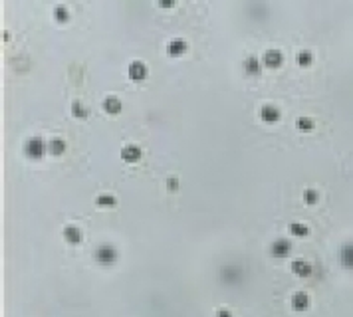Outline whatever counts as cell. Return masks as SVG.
<instances>
[{
  "instance_id": "6da1fadb",
  "label": "cell",
  "mask_w": 353,
  "mask_h": 317,
  "mask_svg": "<svg viewBox=\"0 0 353 317\" xmlns=\"http://www.w3.org/2000/svg\"><path fill=\"white\" fill-rule=\"evenodd\" d=\"M117 248L113 246V244H109V242H101L100 246L94 250V258H96V262L101 266H111L117 262Z\"/></svg>"
},
{
  "instance_id": "7a4b0ae2",
  "label": "cell",
  "mask_w": 353,
  "mask_h": 317,
  "mask_svg": "<svg viewBox=\"0 0 353 317\" xmlns=\"http://www.w3.org/2000/svg\"><path fill=\"white\" fill-rule=\"evenodd\" d=\"M24 151H26V155H28V157H32V158L44 157V153L48 151V141H44L42 137L34 135V137H30V139L26 141Z\"/></svg>"
},
{
  "instance_id": "3957f363",
  "label": "cell",
  "mask_w": 353,
  "mask_h": 317,
  "mask_svg": "<svg viewBox=\"0 0 353 317\" xmlns=\"http://www.w3.org/2000/svg\"><path fill=\"white\" fill-rule=\"evenodd\" d=\"M290 252H292V242L286 238H276L270 244V254L274 258H286V256H290Z\"/></svg>"
},
{
  "instance_id": "277c9868",
  "label": "cell",
  "mask_w": 353,
  "mask_h": 317,
  "mask_svg": "<svg viewBox=\"0 0 353 317\" xmlns=\"http://www.w3.org/2000/svg\"><path fill=\"white\" fill-rule=\"evenodd\" d=\"M127 76H129V80H133V82L145 80V76H147V66H145V62L133 60V62L129 64V68H127Z\"/></svg>"
},
{
  "instance_id": "5b68a950",
  "label": "cell",
  "mask_w": 353,
  "mask_h": 317,
  "mask_svg": "<svg viewBox=\"0 0 353 317\" xmlns=\"http://www.w3.org/2000/svg\"><path fill=\"white\" fill-rule=\"evenodd\" d=\"M282 62H284V56H282L280 50H276V48L266 50V52H264V58H262V64L268 66V68H280Z\"/></svg>"
},
{
  "instance_id": "8992f818",
  "label": "cell",
  "mask_w": 353,
  "mask_h": 317,
  "mask_svg": "<svg viewBox=\"0 0 353 317\" xmlns=\"http://www.w3.org/2000/svg\"><path fill=\"white\" fill-rule=\"evenodd\" d=\"M64 238H66V242L68 244H80L82 242V238H84V234H82V230L76 226V224H68V226H64Z\"/></svg>"
},
{
  "instance_id": "52a82bcc",
  "label": "cell",
  "mask_w": 353,
  "mask_h": 317,
  "mask_svg": "<svg viewBox=\"0 0 353 317\" xmlns=\"http://www.w3.org/2000/svg\"><path fill=\"white\" fill-rule=\"evenodd\" d=\"M141 155H143L141 149H139L137 145H131V143L121 149V158H123L125 162H137V160L141 158Z\"/></svg>"
},
{
  "instance_id": "ba28073f",
  "label": "cell",
  "mask_w": 353,
  "mask_h": 317,
  "mask_svg": "<svg viewBox=\"0 0 353 317\" xmlns=\"http://www.w3.org/2000/svg\"><path fill=\"white\" fill-rule=\"evenodd\" d=\"M260 117L266 123H276L280 119V109L276 106H272V104H266V106H262V109H260Z\"/></svg>"
},
{
  "instance_id": "9c48e42d",
  "label": "cell",
  "mask_w": 353,
  "mask_h": 317,
  "mask_svg": "<svg viewBox=\"0 0 353 317\" xmlns=\"http://www.w3.org/2000/svg\"><path fill=\"white\" fill-rule=\"evenodd\" d=\"M290 268H292V272L296 274V276H300V278H307V276H311V272H313V268H311V264L309 262H305V260H294L292 264H290Z\"/></svg>"
},
{
  "instance_id": "30bf717a",
  "label": "cell",
  "mask_w": 353,
  "mask_h": 317,
  "mask_svg": "<svg viewBox=\"0 0 353 317\" xmlns=\"http://www.w3.org/2000/svg\"><path fill=\"white\" fill-rule=\"evenodd\" d=\"M292 308H294L296 312H305V310L309 308V296H307L305 292H296V294L292 296Z\"/></svg>"
},
{
  "instance_id": "8fae6325",
  "label": "cell",
  "mask_w": 353,
  "mask_h": 317,
  "mask_svg": "<svg viewBox=\"0 0 353 317\" xmlns=\"http://www.w3.org/2000/svg\"><path fill=\"white\" fill-rule=\"evenodd\" d=\"M260 70H262V62H260L256 56H248V58L244 60V72H246L248 76H258Z\"/></svg>"
},
{
  "instance_id": "7c38bea8",
  "label": "cell",
  "mask_w": 353,
  "mask_h": 317,
  "mask_svg": "<svg viewBox=\"0 0 353 317\" xmlns=\"http://www.w3.org/2000/svg\"><path fill=\"white\" fill-rule=\"evenodd\" d=\"M185 50H187V42L183 38H173L167 44V52L171 56H181V54H185Z\"/></svg>"
},
{
  "instance_id": "4fadbf2b",
  "label": "cell",
  "mask_w": 353,
  "mask_h": 317,
  "mask_svg": "<svg viewBox=\"0 0 353 317\" xmlns=\"http://www.w3.org/2000/svg\"><path fill=\"white\" fill-rule=\"evenodd\" d=\"M121 100L119 98H115V96H109V98H105L103 100V109L107 111V113H111V115H115V113H119L121 111Z\"/></svg>"
},
{
  "instance_id": "5bb4252c",
  "label": "cell",
  "mask_w": 353,
  "mask_h": 317,
  "mask_svg": "<svg viewBox=\"0 0 353 317\" xmlns=\"http://www.w3.org/2000/svg\"><path fill=\"white\" fill-rule=\"evenodd\" d=\"M48 151L52 155H62L66 151V141L62 137H52L48 141Z\"/></svg>"
},
{
  "instance_id": "9a60e30c",
  "label": "cell",
  "mask_w": 353,
  "mask_h": 317,
  "mask_svg": "<svg viewBox=\"0 0 353 317\" xmlns=\"http://www.w3.org/2000/svg\"><path fill=\"white\" fill-rule=\"evenodd\" d=\"M341 264L345 268L353 270V242H347L343 248H341Z\"/></svg>"
},
{
  "instance_id": "2e32d148",
  "label": "cell",
  "mask_w": 353,
  "mask_h": 317,
  "mask_svg": "<svg viewBox=\"0 0 353 317\" xmlns=\"http://www.w3.org/2000/svg\"><path fill=\"white\" fill-rule=\"evenodd\" d=\"M96 204H98V206H107V208H111V206L117 204V198H115L113 194H109V192H101V194L96 196Z\"/></svg>"
},
{
  "instance_id": "e0dca14e",
  "label": "cell",
  "mask_w": 353,
  "mask_h": 317,
  "mask_svg": "<svg viewBox=\"0 0 353 317\" xmlns=\"http://www.w3.org/2000/svg\"><path fill=\"white\" fill-rule=\"evenodd\" d=\"M288 230H290V234H294V236H307L309 234V228L303 224V222H290V226H288Z\"/></svg>"
},
{
  "instance_id": "ac0fdd59",
  "label": "cell",
  "mask_w": 353,
  "mask_h": 317,
  "mask_svg": "<svg viewBox=\"0 0 353 317\" xmlns=\"http://www.w3.org/2000/svg\"><path fill=\"white\" fill-rule=\"evenodd\" d=\"M72 113H74L76 117H88V115H90V109L84 106L80 100H74V102H72Z\"/></svg>"
},
{
  "instance_id": "d6986e66",
  "label": "cell",
  "mask_w": 353,
  "mask_h": 317,
  "mask_svg": "<svg viewBox=\"0 0 353 317\" xmlns=\"http://www.w3.org/2000/svg\"><path fill=\"white\" fill-rule=\"evenodd\" d=\"M68 16H70V10H68V6H66V4H56V6H54V18H56V20L66 22V20H68Z\"/></svg>"
},
{
  "instance_id": "ffe728a7",
  "label": "cell",
  "mask_w": 353,
  "mask_h": 317,
  "mask_svg": "<svg viewBox=\"0 0 353 317\" xmlns=\"http://www.w3.org/2000/svg\"><path fill=\"white\" fill-rule=\"evenodd\" d=\"M226 276H230V278H232V284H236V282L240 280V270H238L236 266H226V268H222V280H224Z\"/></svg>"
},
{
  "instance_id": "44dd1931",
  "label": "cell",
  "mask_w": 353,
  "mask_h": 317,
  "mask_svg": "<svg viewBox=\"0 0 353 317\" xmlns=\"http://www.w3.org/2000/svg\"><path fill=\"white\" fill-rule=\"evenodd\" d=\"M296 127H300L302 131H311V129L315 127V121H313L311 117H305V115H302V117H298Z\"/></svg>"
},
{
  "instance_id": "7402d4cb",
  "label": "cell",
  "mask_w": 353,
  "mask_h": 317,
  "mask_svg": "<svg viewBox=\"0 0 353 317\" xmlns=\"http://www.w3.org/2000/svg\"><path fill=\"white\" fill-rule=\"evenodd\" d=\"M302 198L305 204H315L317 202V190L315 188H303Z\"/></svg>"
},
{
  "instance_id": "603a6c76",
  "label": "cell",
  "mask_w": 353,
  "mask_h": 317,
  "mask_svg": "<svg viewBox=\"0 0 353 317\" xmlns=\"http://www.w3.org/2000/svg\"><path fill=\"white\" fill-rule=\"evenodd\" d=\"M311 62H313V54L309 52V50H300V52H298V64H300V66L305 68V66H309Z\"/></svg>"
},
{
  "instance_id": "cb8c5ba5",
  "label": "cell",
  "mask_w": 353,
  "mask_h": 317,
  "mask_svg": "<svg viewBox=\"0 0 353 317\" xmlns=\"http://www.w3.org/2000/svg\"><path fill=\"white\" fill-rule=\"evenodd\" d=\"M167 188H169L171 192H175V190L179 188V178H177V176H171V178L167 180Z\"/></svg>"
},
{
  "instance_id": "d4e9b609",
  "label": "cell",
  "mask_w": 353,
  "mask_h": 317,
  "mask_svg": "<svg viewBox=\"0 0 353 317\" xmlns=\"http://www.w3.org/2000/svg\"><path fill=\"white\" fill-rule=\"evenodd\" d=\"M175 4H177L175 0H159V6H163V8H167V6L171 8V6H175Z\"/></svg>"
},
{
  "instance_id": "484cf974",
  "label": "cell",
  "mask_w": 353,
  "mask_h": 317,
  "mask_svg": "<svg viewBox=\"0 0 353 317\" xmlns=\"http://www.w3.org/2000/svg\"><path fill=\"white\" fill-rule=\"evenodd\" d=\"M216 317H232V314H230L228 310H224V308H222V310H218V312H216Z\"/></svg>"
}]
</instances>
